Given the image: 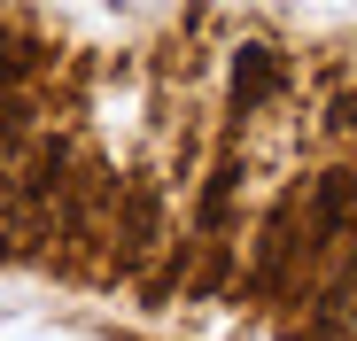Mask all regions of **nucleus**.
Listing matches in <instances>:
<instances>
[{"mask_svg":"<svg viewBox=\"0 0 357 341\" xmlns=\"http://www.w3.org/2000/svg\"><path fill=\"white\" fill-rule=\"evenodd\" d=\"M272 93H280V54L272 47H241V54H233V117L264 109Z\"/></svg>","mask_w":357,"mask_h":341,"instance_id":"1","label":"nucleus"},{"mask_svg":"<svg viewBox=\"0 0 357 341\" xmlns=\"http://www.w3.org/2000/svg\"><path fill=\"white\" fill-rule=\"evenodd\" d=\"M311 233L319 241H342L349 233V170H319V187H311Z\"/></svg>","mask_w":357,"mask_h":341,"instance_id":"2","label":"nucleus"},{"mask_svg":"<svg viewBox=\"0 0 357 341\" xmlns=\"http://www.w3.org/2000/svg\"><path fill=\"white\" fill-rule=\"evenodd\" d=\"M63 170H70V148H63V140H39V148H31V170H24V202H31V209H47L54 194L70 187Z\"/></svg>","mask_w":357,"mask_h":341,"instance_id":"3","label":"nucleus"},{"mask_svg":"<svg viewBox=\"0 0 357 341\" xmlns=\"http://www.w3.org/2000/svg\"><path fill=\"white\" fill-rule=\"evenodd\" d=\"M295 248V194L287 202H272V217H264V248H257V287H280V256Z\"/></svg>","mask_w":357,"mask_h":341,"instance_id":"4","label":"nucleus"},{"mask_svg":"<svg viewBox=\"0 0 357 341\" xmlns=\"http://www.w3.org/2000/svg\"><path fill=\"white\" fill-rule=\"evenodd\" d=\"M155 248V187H132V202H125V264H140Z\"/></svg>","mask_w":357,"mask_h":341,"instance_id":"5","label":"nucleus"},{"mask_svg":"<svg viewBox=\"0 0 357 341\" xmlns=\"http://www.w3.org/2000/svg\"><path fill=\"white\" fill-rule=\"evenodd\" d=\"M233 187H241V163H218L210 187H202V233H225V217H233Z\"/></svg>","mask_w":357,"mask_h":341,"instance_id":"6","label":"nucleus"},{"mask_svg":"<svg viewBox=\"0 0 357 341\" xmlns=\"http://www.w3.org/2000/svg\"><path fill=\"white\" fill-rule=\"evenodd\" d=\"M31 70H39V47H31V39H16V31H0V93H16Z\"/></svg>","mask_w":357,"mask_h":341,"instance_id":"7","label":"nucleus"},{"mask_svg":"<svg viewBox=\"0 0 357 341\" xmlns=\"http://www.w3.org/2000/svg\"><path fill=\"white\" fill-rule=\"evenodd\" d=\"M218 279H225V248H210V264H202V279H195V295H218Z\"/></svg>","mask_w":357,"mask_h":341,"instance_id":"8","label":"nucleus"},{"mask_svg":"<svg viewBox=\"0 0 357 341\" xmlns=\"http://www.w3.org/2000/svg\"><path fill=\"white\" fill-rule=\"evenodd\" d=\"M8 256H16V225L0 217V264H8Z\"/></svg>","mask_w":357,"mask_h":341,"instance_id":"9","label":"nucleus"}]
</instances>
